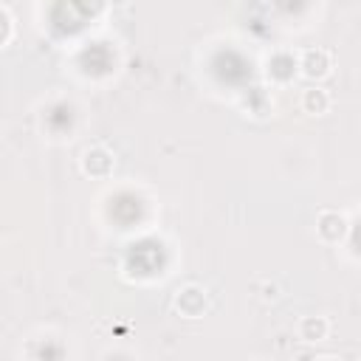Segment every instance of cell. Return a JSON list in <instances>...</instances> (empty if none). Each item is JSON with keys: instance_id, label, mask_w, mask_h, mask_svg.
<instances>
[{"instance_id": "7", "label": "cell", "mask_w": 361, "mask_h": 361, "mask_svg": "<svg viewBox=\"0 0 361 361\" xmlns=\"http://www.w3.org/2000/svg\"><path fill=\"white\" fill-rule=\"evenodd\" d=\"M279 296V288L274 285V282H265V288H262V299H276Z\"/></svg>"}, {"instance_id": "3", "label": "cell", "mask_w": 361, "mask_h": 361, "mask_svg": "<svg viewBox=\"0 0 361 361\" xmlns=\"http://www.w3.org/2000/svg\"><path fill=\"white\" fill-rule=\"evenodd\" d=\"M344 231H347V220H344L338 212H333V209L319 212V217H316V234H319L322 240L336 243V240L344 237Z\"/></svg>"}, {"instance_id": "4", "label": "cell", "mask_w": 361, "mask_h": 361, "mask_svg": "<svg viewBox=\"0 0 361 361\" xmlns=\"http://www.w3.org/2000/svg\"><path fill=\"white\" fill-rule=\"evenodd\" d=\"M82 169H85L87 175H93V178L107 175V172L113 169V152H110L107 147H90V149H85V155H82Z\"/></svg>"}, {"instance_id": "1", "label": "cell", "mask_w": 361, "mask_h": 361, "mask_svg": "<svg viewBox=\"0 0 361 361\" xmlns=\"http://www.w3.org/2000/svg\"><path fill=\"white\" fill-rule=\"evenodd\" d=\"M206 305H209V296H206V290H203L200 285H186V288H180V290L175 293V310H178L180 316H186V319L203 316Z\"/></svg>"}, {"instance_id": "6", "label": "cell", "mask_w": 361, "mask_h": 361, "mask_svg": "<svg viewBox=\"0 0 361 361\" xmlns=\"http://www.w3.org/2000/svg\"><path fill=\"white\" fill-rule=\"evenodd\" d=\"M302 107H305V113H313V116L327 113V107H330L327 90H322V87H307V90L302 93Z\"/></svg>"}, {"instance_id": "8", "label": "cell", "mask_w": 361, "mask_h": 361, "mask_svg": "<svg viewBox=\"0 0 361 361\" xmlns=\"http://www.w3.org/2000/svg\"><path fill=\"white\" fill-rule=\"evenodd\" d=\"M319 361H341V358H333V355H324V358H319Z\"/></svg>"}, {"instance_id": "5", "label": "cell", "mask_w": 361, "mask_h": 361, "mask_svg": "<svg viewBox=\"0 0 361 361\" xmlns=\"http://www.w3.org/2000/svg\"><path fill=\"white\" fill-rule=\"evenodd\" d=\"M330 330V322L324 316H302L296 324V333L302 341H322Z\"/></svg>"}, {"instance_id": "2", "label": "cell", "mask_w": 361, "mask_h": 361, "mask_svg": "<svg viewBox=\"0 0 361 361\" xmlns=\"http://www.w3.org/2000/svg\"><path fill=\"white\" fill-rule=\"evenodd\" d=\"M330 65H333V54H330L327 48H307V51L302 54V59H299L302 73L310 76V79L324 76V73L330 71Z\"/></svg>"}]
</instances>
